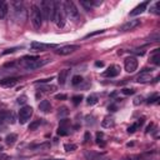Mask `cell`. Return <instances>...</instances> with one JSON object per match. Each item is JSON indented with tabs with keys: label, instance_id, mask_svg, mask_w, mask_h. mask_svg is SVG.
Segmentation results:
<instances>
[{
	"label": "cell",
	"instance_id": "6da1fadb",
	"mask_svg": "<svg viewBox=\"0 0 160 160\" xmlns=\"http://www.w3.org/2000/svg\"><path fill=\"white\" fill-rule=\"evenodd\" d=\"M50 61H51L50 59H40L38 56H24L21 59V65L26 70H35V69H39L46 65Z\"/></svg>",
	"mask_w": 160,
	"mask_h": 160
},
{
	"label": "cell",
	"instance_id": "7a4b0ae2",
	"mask_svg": "<svg viewBox=\"0 0 160 160\" xmlns=\"http://www.w3.org/2000/svg\"><path fill=\"white\" fill-rule=\"evenodd\" d=\"M64 9H62V4L60 1H52V16H51V21L56 22V25L59 28L64 26Z\"/></svg>",
	"mask_w": 160,
	"mask_h": 160
},
{
	"label": "cell",
	"instance_id": "3957f363",
	"mask_svg": "<svg viewBox=\"0 0 160 160\" xmlns=\"http://www.w3.org/2000/svg\"><path fill=\"white\" fill-rule=\"evenodd\" d=\"M12 18L19 24L25 22V20H26V9L24 8L22 2H19V1L12 2Z\"/></svg>",
	"mask_w": 160,
	"mask_h": 160
},
{
	"label": "cell",
	"instance_id": "277c9868",
	"mask_svg": "<svg viewBox=\"0 0 160 160\" xmlns=\"http://www.w3.org/2000/svg\"><path fill=\"white\" fill-rule=\"evenodd\" d=\"M30 19H31V24L35 29L41 28L42 25V15H41V10L38 5H32L31 10H30Z\"/></svg>",
	"mask_w": 160,
	"mask_h": 160
},
{
	"label": "cell",
	"instance_id": "5b68a950",
	"mask_svg": "<svg viewBox=\"0 0 160 160\" xmlns=\"http://www.w3.org/2000/svg\"><path fill=\"white\" fill-rule=\"evenodd\" d=\"M40 10H41V15H42V20H51L52 16V1H41L40 2Z\"/></svg>",
	"mask_w": 160,
	"mask_h": 160
},
{
	"label": "cell",
	"instance_id": "8992f818",
	"mask_svg": "<svg viewBox=\"0 0 160 160\" xmlns=\"http://www.w3.org/2000/svg\"><path fill=\"white\" fill-rule=\"evenodd\" d=\"M19 122L21 124V125H24V124H26L29 120H30V118L32 116V108L31 106H29V105H25V106H22L20 110H19Z\"/></svg>",
	"mask_w": 160,
	"mask_h": 160
},
{
	"label": "cell",
	"instance_id": "52a82bcc",
	"mask_svg": "<svg viewBox=\"0 0 160 160\" xmlns=\"http://www.w3.org/2000/svg\"><path fill=\"white\" fill-rule=\"evenodd\" d=\"M62 9H64V12L70 19H76L79 16V11H78V9H76V6L72 1H65L62 4Z\"/></svg>",
	"mask_w": 160,
	"mask_h": 160
},
{
	"label": "cell",
	"instance_id": "ba28073f",
	"mask_svg": "<svg viewBox=\"0 0 160 160\" xmlns=\"http://www.w3.org/2000/svg\"><path fill=\"white\" fill-rule=\"evenodd\" d=\"M124 68L128 72H134L136 69H138V60L136 58H132V56H129L125 59L124 61Z\"/></svg>",
	"mask_w": 160,
	"mask_h": 160
},
{
	"label": "cell",
	"instance_id": "9c48e42d",
	"mask_svg": "<svg viewBox=\"0 0 160 160\" xmlns=\"http://www.w3.org/2000/svg\"><path fill=\"white\" fill-rule=\"evenodd\" d=\"M55 46H56L55 44H45V42H38V41H34L30 44V49L32 51H45V50L55 48Z\"/></svg>",
	"mask_w": 160,
	"mask_h": 160
},
{
	"label": "cell",
	"instance_id": "30bf717a",
	"mask_svg": "<svg viewBox=\"0 0 160 160\" xmlns=\"http://www.w3.org/2000/svg\"><path fill=\"white\" fill-rule=\"evenodd\" d=\"M79 48H80L79 45H66V46L59 48L58 50H55V52L59 54V55H69V54H71V52L79 50Z\"/></svg>",
	"mask_w": 160,
	"mask_h": 160
},
{
	"label": "cell",
	"instance_id": "8fae6325",
	"mask_svg": "<svg viewBox=\"0 0 160 160\" xmlns=\"http://www.w3.org/2000/svg\"><path fill=\"white\" fill-rule=\"evenodd\" d=\"M139 25H140V20H138V19L129 20V21H126L125 24H122V25L120 26V30H121V31H131V30H134L135 28H138Z\"/></svg>",
	"mask_w": 160,
	"mask_h": 160
},
{
	"label": "cell",
	"instance_id": "7c38bea8",
	"mask_svg": "<svg viewBox=\"0 0 160 160\" xmlns=\"http://www.w3.org/2000/svg\"><path fill=\"white\" fill-rule=\"evenodd\" d=\"M119 72H120V68L118 65H111L102 72V76L104 78H115L119 75Z\"/></svg>",
	"mask_w": 160,
	"mask_h": 160
},
{
	"label": "cell",
	"instance_id": "4fadbf2b",
	"mask_svg": "<svg viewBox=\"0 0 160 160\" xmlns=\"http://www.w3.org/2000/svg\"><path fill=\"white\" fill-rule=\"evenodd\" d=\"M68 134H69V120L62 119V120H60V125H59V129H58V135L65 136Z\"/></svg>",
	"mask_w": 160,
	"mask_h": 160
},
{
	"label": "cell",
	"instance_id": "5bb4252c",
	"mask_svg": "<svg viewBox=\"0 0 160 160\" xmlns=\"http://www.w3.org/2000/svg\"><path fill=\"white\" fill-rule=\"evenodd\" d=\"M146 6H148V1H144V2L139 4L136 8H134V9L130 11V16H136V15L141 14V12H142V11L146 9Z\"/></svg>",
	"mask_w": 160,
	"mask_h": 160
},
{
	"label": "cell",
	"instance_id": "9a60e30c",
	"mask_svg": "<svg viewBox=\"0 0 160 160\" xmlns=\"http://www.w3.org/2000/svg\"><path fill=\"white\" fill-rule=\"evenodd\" d=\"M152 80L150 72H140L136 78V81L138 82H141V84H145V82H150Z\"/></svg>",
	"mask_w": 160,
	"mask_h": 160
},
{
	"label": "cell",
	"instance_id": "2e32d148",
	"mask_svg": "<svg viewBox=\"0 0 160 160\" xmlns=\"http://www.w3.org/2000/svg\"><path fill=\"white\" fill-rule=\"evenodd\" d=\"M16 82H18V78H5V79L0 80V85L1 86H5V88L14 86Z\"/></svg>",
	"mask_w": 160,
	"mask_h": 160
},
{
	"label": "cell",
	"instance_id": "e0dca14e",
	"mask_svg": "<svg viewBox=\"0 0 160 160\" xmlns=\"http://www.w3.org/2000/svg\"><path fill=\"white\" fill-rule=\"evenodd\" d=\"M68 75H69V70H68V69H64V70H61V71L59 72V75H58V81H59L60 85H64V84H65V81L68 80Z\"/></svg>",
	"mask_w": 160,
	"mask_h": 160
},
{
	"label": "cell",
	"instance_id": "ac0fdd59",
	"mask_svg": "<svg viewBox=\"0 0 160 160\" xmlns=\"http://www.w3.org/2000/svg\"><path fill=\"white\" fill-rule=\"evenodd\" d=\"M142 122H144V118L139 119L136 122H134L131 126H129V128H128V132H129V134H132V132H135V131H136V130H138V129H139V128L142 125Z\"/></svg>",
	"mask_w": 160,
	"mask_h": 160
},
{
	"label": "cell",
	"instance_id": "d6986e66",
	"mask_svg": "<svg viewBox=\"0 0 160 160\" xmlns=\"http://www.w3.org/2000/svg\"><path fill=\"white\" fill-rule=\"evenodd\" d=\"M39 109L42 111V112H49L51 110V104L49 100H42L40 104H39Z\"/></svg>",
	"mask_w": 160,
	"mask_h": 160
},
{
	"label": "cell",
	"instance_id": "ffe728a7",
	"mask_svg": "<svg viewBox=\"0 0 160 160\" xmlns=\"http://www.w3.org/2000/svg\"><path fill=\"white\" fill-rule=\"evenodd\" d=\"M101 125H102L104 128H112V126L115 125V120H114V118H111V116H105L104 120L101 121Z\"/></svg>",
	"mask_w": 160,
	"mask_h": 160
},
{
	"label": "cell",
	"instance_id": "44dd1931",
	"mask_svg": "<svg viewBox=\"0 0 160 160\" xmlns=\"http://www.w3.org/2000/svg\"><path fill=\"white\" fill-rule=\"evenodd\" d=\"M101 156H104V155L100 154V152H94V151H86V152H85V158H86L88 160H98V159L101 158Z\"/></svg>",
	"mask_w": 160,
	"mask_h": 160
},
{
	"label": "cell",
	"instance_id": "7402d4cb",
	"mask_svg": "<svg viewBox=\"0 0 160 160\" xmlns=\"http://www.w3.org/2000/svg\"><path fill=\"white\" fill-rule=\"evenodd\" d=\"M8 10H9L8 2H5V1H0V19H4V18L6 16Z\"/></svg>",
	"mask_w": 160,
	"mask_h": 160
},
{
	"label": "cell",
	"instance_id": "603a6c76",
	"mask_svg": "<svg viewBox=\"0 0 160 160\" xmlns=\"http://www.w3.org/2000/svg\"><path fill=\"white\" fill-rule=\"evenodd\" d=\"M151 61L155 65H160V52H159V49H155L154 54L151 55Z\"/></svg>",
	"mask_w": 160,
	"mask_h": 160
},
{
	"label": "cell",
	"instance_id": "cb8c5ba5",
	"mask_svg": "<svg viewBox=\"0 0 160 160\" xmlns=\"http://www.w3.org/2000/svg\"><path fill=\"white\" fill-rule=\"evenodd\" d=\"M16 140H18V135H16V134H9V135H6V138H5V142H6L8 145H12Z\"/></svg>",
	"mask_w": 160,
	"mask_h": 160
},
{
	"label": "cell",
	"instance_id": "d4e9b609",
	"mask_svg": "<svg viewBox=\"0 0 160 160\" xmlns=\"http://www.w3.org/2000/svg\"><path fill=\"white\" fill-rule=\"evenodd\" d=\"M98 101H99V98H98V95H95V94L89 95V96H88V99H86L88 105H95Z\"/></svg>",
	"mask_w": 160,
	"mask_h": 160
},
{
	"label": "cell",
	"instance_id": "484cf974",
	"mask_svg": "<svg viewBox=\"0 0 160 160\" xmlns=\"http://www.w3.org/2000/svg\"><path fill=\"white\" fill-rule=\"evenodd\" d=\"M102 138H104V134L102 132H96V144L99 146H101V148L105 146V141H104Z\"/></svg>",
	"mask_w": 160,
	"mask_h": 160
},
{
	"label": "cell",
	"instance_id": "4316f807",
	"mask_svg": "<svg viewBox=\"0 0 160 160\" xmlns=\"http://www.w3.org/2000/svg\"><path fill=\"white\" fill-rule=\"evenodd\" d=\"M41 122H42V121H41V119H38V120L32 121V122H31V124L29 125V130H31V131H32V130L38 129V128H39V126L41 125Z\"/></svg>",
	"mask_w": 160,
	"mask_h": 160
},
{
	"label": "cell",
	"instance_id": "83f0119b",
	"mask_svg": "<svg viewBox=\"0 0 160 160\" xmlns=\"http://www.w3.org/2000/svg\"><path fill=\"white\" fill-rule=\"evenodd\" d=\"M80 5H81V6H84L88 11H89V10H91V8H92V4H91V1H90V0H81V1H80Z\"/></svg>",
	"mask_w": 160,
	"mask_h": 160
},
{
	"label": "cell",
	"instance_id": "f1b7e54d",
	"mask_svg": "<svg viewBox=\"0 0 160 160\" xmlns=\"http://www.w3.org/2000/svg\"><path fill=\"white\" fill-rule=\"evenodd\" d=\"M81 81H82V76H80V75H74L72 79H71V84L72 85H79Z\"/></svg>",
	"mask_w": 160,
	"mask_h": 160
},
{
	"label": "cell",
	"instance_id": "f546056e",
	"mask_svg": "<svg viewBox=\"0 0 160 160\" xmlns=\"http://www.w3.org/2000/svg\"><path fill=\"white\" fill-rule=\"evenodd\" d=\"M40 90H42L45 92H52L54 90H56V86H54V85H46V86H41Z\"/></svg>",
	"mask_w": 160,
	"mask_h": 160
},
{
	"label": "cell",
	"instance_id": "4dcf8cb0",
	"mask_svg": "<svg viewBox=\"0 0 160 160\" xmlns=\"http://www.w3.org/2000/svg\"><path fill=\"white\" fill-rule=\"evenodd\" d=\"M71 100H72L74 105H79V104L81 102V100H82V95H81V94H80V95H74V96L71 98Z\"/></svg>",
	"mask_w": 160,
	"mask_h": 160
},
{
	"label": "cell",
	"instance_id": "1f68e13d",
	"mask_svg": "<svg viewBox=\"0 0 160 160\" xmlns=\"http://www.w3.org/2000/svg\"><path fill=\"white\" fill-rule=\"evenodd\" d=\"M31 148L36 149V150H39V149H48V148H50V144L49 142H44V144H40V145H31Z\"/></svg>",
	"mask_w": 160,
	"mask_h": 160
},
{
	"label": "cell",
	"instance_id": "d6a6232c",
	"mask_svg": "<svg viewBox=\"0 0 160 160\" xmlns=\"http://www.w3.org/2000/svg\"><path fill=\"white\" fill-rule=\"evenodd\" d=\"M159 99H160V98H159V94H154L151 98H149V99L146 100V102H148V104H154V102H156Z\"/></svg>",
	"mask_w": 160,
	"mask_h": 160
},
{
	"label": "cell",
	"instance_id": "836d02e7",
	"mask_svg": "<svg viewBox=\"0 0 160 160\" xmlns=\"http://www.w3.org/2000/svg\"><path fill=\"white\" fill-rule=\"evenodd\" d=\"M6 120H8L10 124H14V122H15V115H14L12 111H11V112H6Z\"/></svg>",
	"mask_w": 160,
	"mask_h": 160
},
{
	"label": "cell",
	"instance_id": "e575fe53",
	"mask_svg": "<svg viewBox=\"0 0 160 160\" xmlns=\"http://www.w3.org/2000/svg\"><path fill=\"white\" fill-rule=\"evenodd\" d=\"M64 149H65L66 151H74V150L78 149V146H76L75 144H65V145H64Z\"/></svg>",
	"mask_w": 160,
	"mask_h": 160
},
{
	"label": "cell",
	"instance_id": "d590c367",
	"mask_svg": "<svg viewBox=\"0 0 160 160\" xmlns=\"http://www.w3.org/2000/svg\"><path fill=\"white\" fill-rule=\"evenodd\" d=\"M159 5H160V2H159V1H158V2H155V4L152 5V8H151V10H150V11H151V12H154V14H156V15H158V14H160V11H159Z\"/></svg>",
	"mask_w": 160,
	"mask_h": 160
},
{
	"label": "cell",
	"instance_id": "8d00e7d4",
	"mask_svg": "<svg viewBox=\"0 0 160 160\" xmlns=\"http://www.w3.org/2000/svg\"><path fill=\"white\" fill-rule=\"evenodd\" d=\"M102 32H104V30H96V31H92V32L86 34L84 38H85V39H88V38H91V36H95V35H99V34H102Z\"/></svg>",
	"mask_w": 160,
	"mask_h": 160
},
{
	"label": "cell",
	"instance_id": "74e56055",
	"mask_svg": "<svg viewBox=\"0 0 160 160\" xmlns=\"http://www.w3.org/2000/svg\"><path fill=\"white\" fill-rule=\"evenodd\" d=\"M121 92H122L124 95H132V94L135 92V90H134V89H131V88H130V89H129V88H125V89H122V90H121Z\"/></svg>",
	"mask_w": 160,
	"mask_h": 160
},
{
	"label": "cell",
	"instance_id": "f35d334b",
	"mask_svg": "<svg viewBox=\"0 0 160 160\" xmlns=\"http://www.w3.org/2000/svg\"><path fill=\"white\" fill-rule=\"evenodd\" d=\"M68 114H69V110H68L66 106L59 108V115H60V116H61V115H68Z\"/></svg>",
	"mask_w": 160,
	"mask_h": 160
},
{
	"label": "cell",
	"instance_id": "ab89813d",
	"mask_svg": "<svg viewBox=\"0 0 160 160\" xmlns=\"http://www.w3.org/2000/svg\"><path fill=\"white\" fill-rule=\"evenodd\" d=\"M142 101H144V98H142L141 95H138V96L134 99V105H140Z\"/></svg>",
	"mask_w": 160,
	"mask_h": 160
},
{
	"label": "cell",
	"instance_id": "60d3db41",
	"mask_svg": "<svg viewBox=\"0 0 160 160\" xmlns=\"http://www.w3.org/2000/svg\"><path fill=\"white\" fill-rule=\"evenodd\" d=\"M26 100H28V96L26 95H21V96L18 98V104H25Z\"/></svg>",
	"mask_w": 160,
	"mask_h": 160
},
{
	"label": "cell",
	"instance_id": "b9f144b4",
	"mask_svg": "<svg viewBox=\"0 0 160 160\" xmlns=\"http://www.w3.org/2000/svg\"><path fill=\"white\" fill-rule=\"evenodd\" d=\"M52 79H54V76H50V78H48V79H41V80L35 81V84H44V82H49V81H51Z\"/></svg>",
	"mask_w": 160,
	"mask_h": 160
},
{
	"label": "cell",
	"instance_id": "7bdbcfd3",
	"mask_svg": "<svg viewBox=\"0 0 160 160\" xmlns=\"http://www.w3.org/2000/svg\"><path fill=\"white\" fill-rule=\"evenodd\" d=\"M132 52L136 54V55H144L145 54V50H144V48H141V49H134Z\"/></svg>",
	"mask_w": 160,
	"mask_h": 160
},
{
	"label": "cell",
	"instance_id": "ee69618b",
	"mask_svg": "<svg viewBox=\"0 0 160 160\" xmlns=\"http://www.w3.org/2000/svg\"><path fill=\"white\" fill-rule=\"evenodd\" d=\"M6 120V111H0V125Z\"/></svg>",
	"mask_w": 160,
	"mask_h": 160
},
{
	"label": "cell",
	"instance_id": "f6af8a7d",
	"mask_svg": "<svg viewBox=\"0 0 160 160\" xmlns=\"http://www.w3.org/2000/svg\"><path fill=\"white\" fill-rule=\"evenodd\" d=\"M55 99L56 100H65L66 99V95L65 94H56L55 95Z\"/></svg>",
	"mask_w": 160,
	"mask_h": 160
},
{
	"label": "cell",
	"instance_id": "bcb514c9",
	"mask_svg": "<svg viewBox=\"0 0 160 160\" xmlns=\"http://www.w3.org/2000/svg\"><path fill=\"white\" fill-rule=\"evenodd\" d=\"M108 109H109V111H116L118 110V105L116 104H110L108 106Z\"/></svg>",
	"mask_w": 160,
	"mask_h": 160
},
{
	"label": "cell",
	"instance_id": "7dc6e473",
	"mask_svg": "<svg viewBox=\"0 0 160 160\" xmlns=\"http://www.w3.org/2000/svg\"><path fill=\"white\" fill-rule=\"evenodd\" d=\"M16 49H18V48H11V49H8V50H5L2 54H4V55H6V54H10V52H14V51H16Z\"/></svg>",
	"mask_w": 160,
	"mask_h": 160
},
{
	"label": "cell",
	"instance_id": "c3c4849f",
	"mask_svg": "<svg viewBox=\"0 0 160 160\" xmlns=\"http://www.w3.org/2000/svg\"><path fill=\"white\" fill-rule=\"evenodd\" d=\"M89 140H90V132H89V131H86V132H85V136H84V141H85V142H88Z\"/></svg>",
	"mask_w": 160,
	"mask_h": 160
},
{
	"label": "cell",
	"instance_id": "681fc988",
	"mask_svg": "<svg viewBox=\"0 0 160 160\" xmlns=\"http://www.w3.org/2000/svg\"><path fill=\"white\" fill-rule=\"evenodd\" d=\"M152 128H154V124H150V125H149V126L146 128V130H145V132L148 134V132H150V131H152V130H151Z\"/></svg>",
	"mask_w": 160,
	"mask_h": 160
},
{
	"label": "cell",
	"instance_id": "f907efd6",
	"mask_svg": "<svg viewBox=\"0 0 160 160\" xmlns=\"http://www.w3.org/2000/svg\"><path fill=\"white\" fill-rule=\"evenodd\" d=\"M95 66H98V68H102V66H104V62H102V61H96V62H95Z\"/></svg>",
	"mask_w": 160,
	"mask_h": 160
},
{
	"label": "cell",
	"instance_id": "816d5d0a",
	"mask_svg": "<svg viewBox=\"0 0 160 160\" xmlns=\"http://www.w3.org/2000/svg\"><path fill=\"white\" fill-rule=\"evenodd\" d=\"M98 160H109V159H106V158H104V156H101V158H99Z\"/></svg>",
	"mask_w": 160,
	"mask_h": 160
},
{
	"label": "cell",
	"instance_id": "f5cc1de1",
	"mask_svg": "<svg viewBox=\"0 0 160 160\" xmlns=\"http://www.w3.org/2000/svg\"><path fill=\"white\" fill-rule=\"evenodd\" d=\"M44 160H64V159H44Z\"/></svg>",
	"mask_w": 160,
	"mask_h": 160
},
{
	"label": "cell",
	"instance_id": "db71d44e",
	"mask_svg": "<svg viewBox=\"0 0 160 160\" xmlns=\"http://www.w3.org/2000/svg\"><path fill=\"white\" fill-rule=\"evenodd\" d=\"M1 150H2V146H1V145H0V151H1Z\"/></svg>",
	"mask_w": 160,
	"mask_h": 160
}]
</instances>
